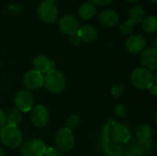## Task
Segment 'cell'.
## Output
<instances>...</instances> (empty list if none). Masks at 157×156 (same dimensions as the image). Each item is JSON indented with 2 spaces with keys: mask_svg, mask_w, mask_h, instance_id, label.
<instances>
[{
  "mask_svg": "<svg viewBox=\"0 0 157 156\" xmlns=\"http://www.w3.org/2000/svg\"><path fill=\"white\" fill-rule=\"evenodd\" d=\"M0 140L7 147L17 148L21 145L23 136L17 126L5 124L0 130Z\"/></svg>",
  "mask_w": 157,
  "mask_h": 156,
  "instance_id": "obj_1",
  "label": "cell"
},
{
  "mask_svg": "<svg viewBox=\"0 0 157 156\" xmlns=\"http://www.w3.org/2000/svg\"><path fill=\"white\" fill-rule=\"evenodd\" d=\"M43 86L48 91L53 94H59L63 92L66 86V79L63 74L57 70H50L44 76Z\"/></svg>",
  "mask_w": 157,
  "mask_h": 156,
  "instance_id": "obj_2",
  "label": "cell"
},
{
  "mask_svg": "<svg viewBox=\"0 0 157 156\" xmlns=\"http://www.w3.org/2000/svg\"><path fill=\"white\" fill-rule=\"evenodd\" d=\"M155 77L152 72L144 67H138L131 74L132 84L138 89H148L154 83Z\"/></svg>",
  "mask_w": 157,
  "mask_h": 156,
  "instance_id": "obj_3",
  "label": "cell"
},
{
  "mask_svg": "<svg viewBox=\"0 0 157 156\" xmlns=\"http://www.w3.org/2000/svg\"><path fill=\"white\" fill-rule=\"evenodd\" d=\"M54 142L59 150L63 152H69L75 146L74 133L67 128H62L57 131Z\"/></svg>",
  "mask_w": 157,
  "mask_h": 156,
  "instance_id": "obj_4",
  "label": "cell"
},
{
  "mask_svg": "<svg viewBox=\"0 0 157 156\" xmlns=\"http://www.w3.org/2000/svg\"><path fill=\"white\" fill-rule=\"evenodd\" d=\"M38 13L40 18L45 23H52L58 16V8L55 4L52 1L45 0L40 3Z\"/></svg>",
  "mask_w": 157,
  "mask_h": 156,
  "instance_id": "obj_5",
  "label": "cell"
},
{
  "mask_svg": "<svg viewBox=\"0 0 157 156\" xmlns=\"http://www.w3.org/2000/svg\"><path fill=\"white\" fill-rule=\"evenodd\" d=\"M45 143L40 139H32L26 142L21 149L23 156H43L46 152Z\"/></svg>",
  "mask_w": 157,
  "mask_h": 156,
  "instance_id": "obj_6",
  "label": "cell"
},
{
  "mask_svg": "<svg viewBox=\"0 0 157 156\" xmlns=\"http://www.w3.org/2000/svg\"><path fill=\"white\" fill-rule=\"evenodd\" d=\"M15 105L17 107V109L22 112H28L31 110L33 104H34V98L30 91L29 90H20L17 93L15 99H14Z\"/></svg>",
  "mask_w": 157,
  "mask_h": 156,
  "instance_id": "obj_7",
  "label": "cell"
},
{
  "mask_svg": "<svg viewBox=\"0 0 157 156\" xmlns=\"http://www.w3.org/2000/svg\"><path fill=\"white\" fill-rule=\"evenodd\" d=\"M60 30L69 36L75 35L79 29V20L73 15H65L59 20Z\"/></svg>",
  "mask_w": 157,
  "mask_h": 156,
  "instance_id": "obj_8",
  "label": "cell"
},
{
  "mask_svg": "<svg viewBox=\"0 0 157 156\" xmlns=\"http://www.w3.org/2000/svg\"><path fill=\"white\" fill-rule=\"evenodd\" d=\"M44 76L42 74L39 73L36 70L29 71L25 74L23 78L24 86L29 90H35L43 86Z\"/></svg>",
  "mask_w": 157,
  "mask_h": 156,
  "instance_id": "obj_9",
  "label": "cell"
},
{
  "mask_svg": "<svg viewBox=\"0 0 157 156\" xmlns=\"http://www.w3.org/2000/svg\"><path fill=\"white\" fill-rule=\"evenodd\" d=\"M31 120L36 127H45L50 120V114L48 109L42 105L34 107L31 111Z\"/></svg>",
  "mask_w": 157,
  "mask_h": 156,
  "instance_id": "obj_10",
  "label": "cell"
},
{
  "mask_svg": "<svg viewBox=\"0 0 157 156\" xmlns=\"http://www.w3.org/2000/svg\"><path fill=\"white\" fill-rule=\"evenodd\" d=\"M141 63L148 70L155 71L157 68V50L155 47H150L144 50L141 53Z\"/></svg>",
  "mask_w": 157,
  "mask_h": 156,
  "instance_id": "obj_11",
  "label": "cell"
},
{
  "mask_svg": "<svg viewBox=\"0 0 157 156\" xmlns=\"http://www.w3.org/2000/svg\"><path fill=\"white\" fill-rule=\"evenodd\" d=\"M111 137L117 143H126L130 141L132 133L130 129L123 124H116L111 130Z\"/></svg>",
  "mask_w": 157,
  "mask_h": 156,
  "instance_id": "obj_12",
  "label": "cell"
},
{
  "mask_svg": "<svg viewBox=\"0 0 157 156\" xmlns=\"http://www.w3.org/2000/svg\"><path fill=\"white\" fill-rule=\"evenodd\" d=\"M146 46V40L142 35H131L126 41V49L131 53H139Z\"/></svg>",
  "mask_w": 157,
  "mask_h": 156,
  "instance_id": "obj_13",
  "label": "cell"
},
{
  "mask_svg": "<svg viewBox=\"0 0 157 156\" xmlns=\"http://www.w3.org/2000/svg\"><path fill=\"white\" fill-rule=\"evenodd\" d=\"M55 63L53 62H52L50 59H48L47 57L43 56V55H40L37 56L34 60H33V66H34V70L38 71L40 74L43 73H47L50 70L54 69Z\"/></svg>",
  "mask_w": 157,
  "mask_h": 156,
  "instance_id": "obj_14",
  "label": "cell"
},
{
  "mask_svg": "<svg viewBox=\"0 0 157 156\" xmlns=\"http://www.w3.org/2000/svg\"><path fill=\"white\" fill-rule=\"evenodd\" d=\"M99 23L105 27H113L119 22V15L113 10H104L98 17Z\"/></svg>",
  "mask_w": 157,
  "mask_h": 156,
  "instance_id": "obj_15",
  "label": "cell"
},
{
  "mask_svg": "<svg viewBox=\"0 0 157 156\" xmlns=\"http://www.w3.org/2000/svg\"><path fill=\"white\" fill-rule=\"evenodd\" d=\"M76 35L80 38V40L86 41V42H91L94 41L98 37L97 29L91 26V25H85L77 30Z\"/></svg>",
  "mask_w": 157,
  "mask_h": 156,
  "instance_id": "obj_16",
  "label": "cell"
},
{
  "mask_svg": "<svg viewBox=\"0 0 157 156\" xmlns=\"http://www.w3.org/2000/svg\"><path fill=\"white\" fill-rule=\"evenodd\" d=\"M78 13L82 19L88 20L95 16V14L97 13V8H96L95 4H93L91 1H89V2L84 3L80 6L79 9H78Z\"/></svg>",
  "mask_w": 157,
  "mask_h": 156,
  "instance_id": "obj_17",
  "label": "cell"
},
{
  "mask_svg": "<svg viewBox=\"0 0 157 156\" xmlns=\"http://www.w3.org/2000/svg\"><path fill=\"white\" fill-rule=\"evenodd\" d=\"M144 18V10L139 5H135L129 11V20H131L133 24L142 23Z\"/></svg>",
  "mask_w": 157,
  "mask_h": 156,
  "instance_id": "obj_18",
  "label": "cell"
},
{
  "mask_svg": "<svg viewBox=\"0 0 157 156\" xmlns=\"http://www.w3.org/2000/svg\"><path fill=\"white\" fill-rule=\"evenodd\" d=\"M153 135V129L149 124H143L139 126L136 131V136L141 142H145L149 140Z\"/></svg>",
  "mask_w": 157,
  "mask_h": 156,
  "instance_id": "obj_19",
  "label": "cell"
},
{
  "mask_svg": "<svg viewBox=\"0 0 157 156\" xmlns=\"http://www.w3.org/2000/svg\"><path fill=\"white\" fill-rule=\"evenodd\" d=\"M142 28L146 32H154L157 29V19L155 17L151 16L144 18L142 21Z\"/></svg>",
  "mask_w": 157,
  "mask_h": 156,
  "instance_id": "obj_20",
  "label": "cell"
},
{
  "mask_svg": "<svg viewBox=\"0 0 157 156\" xmlns=\"http://www.w3.org/2000/svg\"><path fill=\"white\" fill-rule=\"evenodd\" d=\"M21 119H22L21 112L17 108L11 109L6 115V122L9 125L17 126V124L21 121Z\"/></svg>",
  "mask_w": 157,
  "mask_h": 156,
  "instance_id": "obj_21",
  "label": "cell"
},
{
  "mask_svg": "<svg viewBox=\"0 0 157 156\" xmlns=\"http://www.w3.org/2000/svg\"><path fill=\"white\" fill-rule=\"evenodd\" d=\"M133 26L134 24L131 20H126L124 21L121 26H120V32L123 36H131V34L133 31Z\"/></svg>",
  "mask_w": 157,
  "mask_h": 156,
  "instance_id": "obj_22",
  "label": "cell"
},
{
  "mask_svg": "<svg viewBox=\"0 0 157 156\" xmlns=\"http://www.w3.org/2000/svg\"><path fill=\"white\" fill-rule=\"evenodd\" d=\"M65 124H66V127L65 128H67L68 130H70V131H73L74 130H76L80 126V119H79L78 116L73 115V116L69 117L66 120Z\"/></svg>",
  "mask_w": 157,
  "mask_h": 156,
  "instance_id": "obj_23",
  "label": "cell"
},
{
  "mask_svg": "<svg viewBox=\"0 0 157 156\" xmlns=\"http://www.w3.org/2000/svg\"><path fill=\"white\" fill-rule=\"evenodd\" d=\"M124 89H125L124 85H123L122 83H119V84L115 85L114 86H112V88H111V90H110V93H111V95H112L114 97L118 98V97H120L121 96H122V94H123V92H124Z\"/></svg>",
  "mask_w": 157,
  "mask_h": 156,
  "instance_id": "obj_24",
  "label": "cell"
},
{
  "mask_svg": "<svg viewBox=\"0 0 157 156\" xmlns=\"http://www.w3.org/2000/svg\"><path fill=\"white\" fill-rule=\"evenodd\" d=\"M115 113L118 117L120 118H123V117H126L127 113H128V109L126 108L125 105L123 104H120L118 105L116 108H115Z\"/></svg>",
  "mask_w": 157,
  "mask_h": 156,
  "instance_id": "obj_25",
  "label": "cell"
},
{
  "mask_svg": "<svg viewBox=\"0 0 157 156\" xmlns=\"http://www.w3.org/2000/svg\"><path fill=\"white\" fill-rule=\"evenodd\" d=\"M45 156H63L62 155V153L56 149V148H53V147H49L46 149V152H45Z\"/></svg>",
  "mask_w": 157,
  "mask_h": 156,
  "instance_id": "obj_26",
  "label": "cell"
},
{
  "mask_svg": "<svg viewBox=\"0 0 157 156\" xmlns=\"http://www.w3.org/2000/svg\"><path fill=\"white\" fill-rule=\"evenodd\" d=\"M6 122V115L5 114V112L0 109V128H2Z\"/></svg>",
  "mask_w": 157,
  "mask_h": 156,
  "instance_id": "obj_27",
  "label": "cell"
},
{
  "mask_svg": "<svg viewBox=\"0 0 157 156\" xmlns=\"http://www.w3.org/2000/svg\"><path fill=\"white\" fill-rule=\"evenodd\" d=\"M91 2H92L93 4L105 6V5H109V3H111L112 0H91Z\"/></svg>",
  "mask_w": 157,
  "mask_h": 156,
  "instance_id": "obj_28",
  "label": "cell"
},
{
  "mask_svg": "<svg viewBox=\"0 0 157 156\" xmlns=\"http://www.w3.org/2000/svg\"><path fill=\"white\" fill-rule=\"evenodd\" d=\"M80 38L75 34V35H73V36H71V41L75 44V45H78L79 43H80Z\"/></svg>",
  "mask_w": 157,
  "mask_h": 156,
  "instance_id": "obj_29",
  "label": "cell"
},
{
  "mask_svg": "<svg viewBox=\"0 0 157 156\" xmlns=\"http://www.w3.org/2000/svg\"><path fill=\"white\" fill-rule=\"evenodd\" d=\"M149 92H150V94H152V95H154V96H155L157 94V87H156V85H155V83H154L149 88Z\"/></svg>",
  "mask_w": 157,
  "mask_h": 156,
  "instance_id": "obj_30",
  "label": "cell"
},
{
  "mask_svg": "<svg viewBox=\"0 0 157 156\" xmlns=\"http://www.w3.org/2000/svg\"><path fill=\"white\" fill-rule=\"evenodd\" d=\"M0 156H5L4 154V152H3V150H2V148L0 147Z\"/></svg>",
  "mask_w": 157,
  "mask_h": 156,
  "instance_id": "obj_31",
  "label": "cell"
},
{
  "mask_svg": "<svg viewBox=\"0 0 157 156\" xmlns=\"http://www.w3.org/2000/svg\"><path fill=\"white\" fill-rule=\"evenodd\" d=\"M150 1H151V2H153L154 4H156L157 3V0H150Z\"/></svg>",
  "mask_w": 157,
  "mask_h": 156,
  "instance_id": "obj_32",
  "label": "cell"
},
{
  "mask_svg": "<svg viewBox=\"0 0 157 156\" xmlns=\"http://www.w3.org/2000/svg\"><path fill=\"white\" fill-rule=\"evenodd\" d=\"M127 1H129V2H136L138 0H127Z\"/></svg>",
  "mask_w": 157,
  "mask_h": 156,
  "instance_id": "obj_33",
  "label": "cell"
},
{
  "mask_svg": "<svg viewBox=\"0 0 157 156\" xmlns=\"http://www.w3.org/2000/svg\"><path fill=\"white\" fill-rule=\"evenodd\" d=\"M49 1H52V2H53V3H55V2H56L57 0H49Z\"/></svg>",
  "mask_w": 157,
  "mask_h": 156,
  "instance_id": "obj_34",
  "label": "cell"
}]
</instances>
